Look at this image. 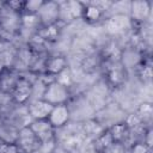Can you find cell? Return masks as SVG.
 <instances>
[{"label":"cell","instance_id":"obj_20","mask_svg":"<svg viewBox=\"0 0 153 153\" xmlns=\"http://www.w3.org/2000/svg\"><path fill=\"white\" fill-rule=\"evenodd\" d=\"M143 143L148 147V148H152V130H148L143 137Z\"/></svg>","mask_w":153,"mask_h":153},{"label":"cell","instance_id":"obj_3","mask_svg":"<svg viewBox=\"0 0 153 153\" xmlns=\"http://www.w3.org/2000/svg\"><path fill=\"white\" fill-rule=\"evenodd\" d=\"M30 129L38 139V141H45L54 139V130L55 128L50 124L48 120H33L30 123Z\"/></svg>","mask_w":153,"mask_h":153},{"label":"cell","instance_id":"obj_4","mask_svg":"<svg viewBox=\"0 0 153 153\" xmlns=\"http://www.w3.org/2000/svg\"><path fill=\"white\" fill-rule=\"evenodd\" d=\"M47 120L54 128H61L69 120V110L65 104L54 105Z\"/></svg>","mask_w":153,"mask_h":153},{"label":"cell","instance_id":"obj_10","mask_svg":"<svg viewBox=\"0 0 153 153\" xmlns=\"http://www.w3.org/2000/svg\"><path fill=\"white\" fill-rule=\"evenodd\" d=\"M128 18L122 16V14H117L111 17L110 19H108L106 22V29L110 33H120L123 30H126V27L128 26Z\"/></svg>","mask_w":153,"mask_h":153},{"label":"cell","instance_id":"obj_2","mask_svg":"<svg viewBox=\"0 0 153 153\" xmlns=\"http://www.w3.org/2000/svg\"><path fill=\"white\" fill-rule=\"evenodd\" d=\"M16 142L20 146V148L25 153H32V151L35 149V147L37 146V143L39 141L35 136V134L32 133V130L30 129V127L29 126H25V127H23V128H20L18 130Z\"/></svg>","mask_w":153,"mask_h":153},{"label":"cell","instance_id":"obj_12","mask_svg":"<svg viewBox=\"0 0 153 153\" xmlns=\"http://www.w3.org/2000/svg\"><path fill=\"white\" fill-rule=\"evenodd\" d=\"M102 14H103V12H102V10L100 8H98L94 4H88V5H84V10H82V14H81V17L86 20V22H88V23H94V22H97V20H99V18L102 17Z\"/></svg>","mask_w":153,"mask_h":153},{"label":"cell","instance_id":"obj_16","mask_svg":"<svg viewBox=\"0 0 153 153\" xmlns=\"http://www.w3.org/2000/svg\"><path fill=\"white\" fill-rule=\"evenodd\" d=\"M137 115L140 116L142 122L146 121V120H149L151 116H152V106H151V104H148V103L141 104V106H140V109L137 111Z\"/></svg>","mask_w":153,"mask_h":153},{"label":"cell","instance_id":"obj_21","mask_svg":"<svg viewBox=\"0 0 153 153\" xmlns=\"http://www.w3.org/2000/svg\"><path fill=\"white\" fill-rule=\"evenodd\" d=\"M0 122H1V111H0Z\"/></svg>","mask_w":153,"mask_h":153},{"label":"cell","instance_id":"obj_8","mask_svg":"<svg viewBox=\"0 0 153 153\" xmlns=\"http://www.w3.org/2000/svg\"><path fill=\"white\" fill-rule=\"evenodd\" d=\"M149 12H151V6H149V2H147V1L137 0V1H133L130 4L131 18L137 22H142V20L147 19V17L149 16Z\"/></svg>","mask_w":153,"mask_h":153},{"label":"cell","instance_id":"obj_9","mask_svg":"<svg viewBox=\"0 0 153 153\" xmlns=\"http://www.w3.org/2000/svg\"><path fill=\"white\" fill-rule=\"evenodd\" d=\"M45 69L50 74H60L67 69V60L63 56H53L45 61Z\"/></svg>","mask_w":153,"mask_h":153},{"label":"cell","instance_id":"obj_13","mask_svg":"<svg viewBox=\"0 0 153 153\" xmlns=\"http://www.w3.org/2000/svg\"><path fill=\"white\" fill-rule=\"evenodd\" d=\"M112 142H114V139L110 135L109 130H106V131L99 134L96 137V140H94V149L97 152H99V153H103L105 151V148L109 147Z\"/></svg>","mask_w":153,"mask_h":153},{"label":"cell","instance_id":"obj_18","mask_svg":"<svg viewBox=\"0 0 153 153\" xmlns=\"http://www.w3.org/2000/svg\"><path fill=\"white\" fill-rule=\"evenodd\" d=\"M43 4H44L43 1H29V2L24 4V10H26L29 12V14H33L39 11V8L42 7Z\"/></svg>","mask_w":153,"mask_h":153},{"label":"cell","instance_id":"obj_7","mask_svg":"<svg viewBox=\"0 0 153 153\" xmlns=\"http://www.w3.org/2000/svg\"><path fill=\"white\" fill-rule=\"evenodd\" d=\"M32 94V85L26 79H18L13 86V98L17 103H25Z\"/></svg>","mask_w":153,"mask_h":153},{"label":"cell","instance_id":"obj_15","mask_svg":"<svg viewBox=\"0 0 153 153\" xmlns=\"http://www.w3.org/2000/svg\"><path fill=\"white\" fill-rule=\"evenodd\" d=\"M0 153H25L16 141L0 142Z\"/></svg>","mask_w":153,"mask_h":153},{"label":"cell","instance_id":"obj_17","mask_svg":"<svg viewBox=\"0 0 153 153\" xmlns=\"http://www.w3.org/2000/svg\"><path fill=\"white\" fill-rule=\"evenodd\" d=\"M103 153H126L124 143L114 141L109 147L105 148V151H104Z\"/></svg>","mask_w":153,"mask_h":153},{"label":"cell","instance_id":"obj_1","mask_svg":"<svg viewBox=\"0 0 153 153\" xmlns=\"http://www.w3.org/2000/svg\"><path fill=\"white\" fill-rule=\"evenodd\" d=\"M68 96H69V92H68L67 86L57 81H53L45 86L42 93V99L54 106V105L65 104L66 100L68 99Z\"/></svg>","mask_w":153,"mask_h":153},{"label":"cell","instance_id":"obj_14","mask_svg":"<svg viewBox=\"0 0 153 153\" xmlns=\"http://www.w3.org/2000/svg\"><path fill=\"white\" fill-rule=\"evenodd\" d=\"M55 147H56L55 137L50 140H45V141H39L37 146L35 147V149L32 151V153H53Z\"/></svg>","mask_w":153,"mask_h":153},{"label":"cell","instance_id":"obj_11","mask_svg":"<svg viewBox=\"0 0 153 153\" xmlns=\"http://www.w3.org/2000/svg\"><path fill=\"white\" fill-rule=\"evenodd\" d=\"M109 133L110 135L112 136L114 141L116 142H122L128 137L129 135V128L127 127L126 123H117L115 126H112L110 129H109Z\"/></svg>","mask_w":153,"mask_h":153},{"label":"cell","instance_id":"obj_6","mask_svg":"<svg viewBox=\"0 0 153 153\" xmlns=\"http://www.w3.org/2000/svg\"><path fill=\"white\" fill-rule=\"evenodd\" d=\"M53 109V105L43 99H36L29 104L27 111L29 115L33 120H47L50 111Z\"/></svg>","mask_w":153,"mask_h":153},{"label":"cell","instance_id":"obj_19","mask_svg":"<svg viewBox=\"0 0 153 153\" xmlns=\"http://www.w3.org/2000/svg\"><path fill=\"white\" fill-rule=\"evenodd\" d=\"M151 148H148L143 142H136L135 145H133L130 153H149Z\"/></svg>","mask_w":153,"mask_h":153},{"label":"cell","instance_id":"obj_5","mask_svg":"<svg viewBox=\"0 0 153 153\" xmlns=\"http://www.w3.org/2000/svg\"><path fill=\"white\" fill-rule=\"evenodd\" d=\"M60 6L56 2H44L39 11L36 13L38 19L47 25H51L56 19H59Z\"/></svg>","mask_w":153,"mask_h":153}]
</instances>
